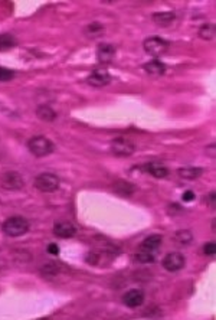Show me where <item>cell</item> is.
<instances>
[{
  "label": "cell",
  "instance_id": "1",
  "mask_svg": "<svg viewBox=\"0 0 216 320\" xmlns=\"http://www.w3.org/2000/svg\"><path fill=\"white\" fill-rule=\"evenodd\" d=\"M30 228V224L26 218L21 216V215H16V216H10L7 218L3 225H1V231L6 237H10V238H18V237H22L25 235Z\"/></svg>",
  "mask_w": 216,
  "mask_h": 320
},
{
  "label": "cell",
  "instance_id": "2",
  "mask_svg": "<svg viewBox=\"0 0 216 320\" xmlns=\"http://www.w3.org/2000/svg\"><path fill=\"white\" fill-rule=\"evenodd\" d=\"M27 149L35 158H46L54 153L55 144L45 136H35L29 138Z\"/></svg>",
  "mask_w": 216,
  "mask_h": 320
},
{
  "label": "cell",
  "instance_id": "3",
  "mask_svg": "<svg viewBox=\"0 0 216 320\" xmlns=\"http://www.w3.org/2000/svg\"><path fill=\"white\" fill-rule=\"evenodd\" d=\"M109 150L117 158H130L134 155L135 146L133 141H130L126 137H117V138L111 140Z\"/></svg>",
  "mask_w": 216,
  "mask_h": 320
},
{
  "label": "cell",
  "instance_id": "4",
  "mask_svg": "<svg viewBox=\"0 0 216 320\" xmlns=\"http://www.w3.org/2000/svg\"><path fill=\"white\" fill-rule=\"evenodd\" d=\"M169 42L166 39H163L160 36H150L147 39H144L143 42V48L147 55L159 58L169 51Z\"/></svg>",
  "mask_w": 216,
  "mask_h": 320
},
{
  "label": "cell",
  "instance_id": "5",
  "mask_svg": "<svg viewBox=\"0 0 216 320\" xmlns=\"http://www.w3.org/2000/svg\"><path fill=\"white\" fill-rule=\"evenodd\" d=\"M59 178L54 175V173H49V172H45V173H41L35 178L33 181V186L36 187L39 192H43V193H51L55 192L58 187H59Z\"/></svg>",
  "mask_w": 216,
  "mask_h": 320
},
{
  "label": "cell",
  "instance_id": "6",
  "mask_svg": "<svg viewBox=\"0 0 216 320\" xmlns=\"http://www.w3.org/2000/svg\"><path fill=\"white\" fill-rule=\"evenodd\" d=\"M0 186L6 190H21L25 186V181L19 172H4L0 176Z\"/></svg>",
  "mask_w": 216,
  "mask_h": 320
},
{
  "label": "cell",
  "instance_id": "7",
  "mask_svg": "<svg viewBox=\"0 0 216 320\" xmlns=\"http://www.w3.org/2000/svg\"><path fill=\"white\" fill-rule=\"evenodd\" d=\"M162 266L169 273H176V271H180L183 267L186 266V258H185V255L182 252H169L163 258Z\"/></svg>",
  "mask_w": 216,
  "mask_h": 320
},
{
  "label": "cell",
  "instance_id": "8",
  "mask_svg": "<svg viewBox=\"0 0 216 320\" xmlns=\"http://www.w3.org/2000/svg\"><path fill=\"white\" fill-rule=\"evenodd\" d=\"M86 82L91 85V87H97V88H101V87H106L111 82V75L108 72L106 68H97L94 69L88 78H86Z\"/></svg>",
  "mask_w": 216,
  "mask_h": 320
},
{
  "label": "cell",
  "instance_id": "9",
  "mask_svg": "<svg viewBox=\"0 0 216 320\" xmlns=\"http://www.w3.org/2000/svg\"><path fill=\"white\" fill-rule=\"evenodd\" d=\"M77 234V228L74 224H71L69 221H59L54 225V235L58 238H72Z\"/></svg>",
  "mask_w": 216,
  "mask_h": 320
},
{
  "label": "cell",
  "instance_id": "10",
  "mask_svg": "<svg viewBox=\"0 0 216 320\" xmlns=\"http://www.w3.org/2000/svg\"><path fill=\"white\" fill-rule=\"evenodd\" d=\"M123 303L130 307V309H137L144 303V292L140 289H131L123 296Z\"/></svg>",
  "mask_w": 216,
  "mask_h": 320
},
{
  "label": "cell",
  "instance_id": "11",
  "mask_svg": "<svg viewBox=\"0 0 216 320\" xmlns=\"http://www.w3.org/2000/svg\"><path fill=\"white\" fill-rule=\"evenodd\" d=\"M143 170L146 172V173H149V175H151L153 178H156V179H164V178H167L169 176V169L160 163V161H150V163H146L144 166H143Z\"/></svg>",
  "mask_w": 216,
  "mask_h": 320
},
{
  "label": "cell",
  "instance_id": "12",
  "mask_svg": "<svg viewBox=\"0 0 216 320\" xmlns=\"http://www.w3.org/2000/svg\"><path fill=\"white\" fill-rule=\"evenodd\" d=\"M115 46L111 44H100L97 48V59L101 64H109L115 56Z\"/></svg>",
  "mask_w": 216,
  "mask_h": 320
},
{
  "label": "cell",
  "instance_id": "13",
  "mask_svg": "<svg viewBox=\"0 0 216 320\" xmlns=\"http://www.w3.org/2000/svg\"><path fill=\"white\" fill-rule=\"evenodd\" d=\"M151 19H153V22H154L157 26L167 27L174 22L176 15H174V12H172V10H167V12H156V13L151 15Z\"/></svg>",
  "mask_w": 216,
  "mask_h": 320
},
{
  "label": "cell",
  "instance_id": "14",
  "mask_svg": "<svg viewBox=\"0 0 216 320\" xmlns=\"http://www.w3.org/2000/svg\"><path fill=\"white\" fill-rule=\"evenodd\" d=\"M143 69L151 77H162L163 74L166 72V65L159 59H153V61L146 62L143 65Z\"/></svg>",
  "mask_w": 216,
  "mask_h": 320
},
{
  "label": "cell",
  "instance_id": "15",
  "mask_svg": "<svg viewBox=\"0 0 216 320\" xmlns=\"http://www.w3.org/2000/svg\"><path fill=\"white\" fill-rule=\"evenodd\" d=\"M163 244V237L160 234H151L149 237H146L143 242L140 244V250L144 251H156Z\"/></svg>",
  "mask_w": 216,
  "mask_h": 320
},
{
  "label": "cell",
  "instance_id": "16",
  "mask_svg": "<svg viewBox=\"0 0 216 320\" xmlns=\"http://www.w3.org/2000/svg\"><path fill=\"white\" fill-rule=\"evenodd\" d=\"M203 173V169L202 167H180L179 170H177V176L180 178V179H185V181H194V179H197L200 175Z\"/></svg>",
  "mask_w": 216,
  "mask_h": 320
},
{
  "label": "cell",
  "instance_id": "17",
  "mask_svg": "<svg viewBox=\"0 0 216 320\" xmlns=\"http://www.w3.org/2000/svg\"><path fill=\"white\" fill-rule=\"evenodd\" d=\"M36 117L42 121L51 123L56 118V113L49 106H39L36 108Z\"/></svg>",
  "mask_w": 216,
  "mask_h": 320
},
{
  "label": "cell",
  "instance_id": "18",
  "mask_svg": "<svg viewBox=\"0 0 216 320\" xmlns=\"http://www.w3.org/2000/svg\"><path fill=\"white\" fill-rule=\"evenodd\" d=\"M18 45V41L13 35L10 33H1L0 35V52L13 49Z\"/></svg>",
  "mask_w": 216,
  "mask_h": 320
},
{
  "label": "cell",
  "instance_id": "19",
  "mask_svg": "<svg viewBox=\"0 0 216 320\" xmlns=\"http://www.w3.org/2000/svg\"><path fill=\"white\" fill-rule=\"evenodd\" d=\"M215 25L214 23H203L202 26L199 27V30H197V35H199V38L200 39H203V41H212L214 38H215Z\"/></svg>",
  "mask_w": 216,
  "mask_h": 320
},
{
  "label": "cell",
  "instance_id": "20",
  "mask_svg": "<svg viewBox=\"0 0 216 320\" xmlns=\"http://www.w3.org/2000/svg\"><path fill=\"white\" fill-rule=\"evenodd\" d=\"M135 261L141 263V264H150L156 260L154 257V252L153 251H144V250H140L137 254L134 255Z\"/></svg>",
  "mask_w": 216,
  "mask_h": 320
},
{
  "label": "cell",
  "instance_id": "21",
  "mask_svg": "<svg viewBox=\"0 0 216 320\" xmlns=\"http://www.w3.org/2000/svg\"><path fill=\"white\" fill-rule=\"evenodd\" d=\"M85 33H86V36H89V38H98V36H101V35L104 33V26H103L101 23H98V22H94V23H91L89 26H86Z\"/></svg>",
  "mask_w": 216,
  "mask_h": 320
},
{
  "label": "cell",
  "instance_id": "22",
  "mask_svg": "<svg viewBox=\"0 0 216 320\" xmlns=\"http://www.w3.org/2000/svg\"><path fill=\"white\" fill-rule=\"evenodd\" d=\"M193 240V235H192V232L188 231V229H182V231H179L177 234H176V241L179 242V244H182V245H188L190 244Z\"/></svg>",
  "mask_w": 216,
  "mask_h": 320
},
{
  "label": "cell",
  "instance_id": "23",
  "mask_svg": "<svg viewBox=\"0 0 216 320\" xmlns=\"http://www.w3.org/2000/svg\"><path fill=\"white\" fill-rule=\"evenodd\" d=\"M13 78H15V72H13V71L6 69V68H0V81H1V82L12 81Z\"/></svg>",
  "mask_w": 216,
  "mask_h": 320
},
{
  "label": "cell",
  "instance_id": "24",
  "mask_svg": "<svg viewBox=\"0 0 216 320\" xmlns=\"http://www.w3.org/2000/svg\"><path fill=\"white\" fill-rule=\"evenodd\" d=\"M203 252L206 255H215L216 252V244L215 242H208L203 245Z\"/></svg>",
  "mask_w": 216,
  "mask_h": 320
},
{
  "label": "cell",
  "instance_id": "25",
  "mask_svg": "<svg viewBox=\"0 0 216 320\" xmlns=\"http://www.w3.org/2000/svg\"><path fill=\"white\" fill-rule=\"evenodd\" d=\"M215 199H216L215 192H211V193L208 195V199H206V201H208V205L211 206V209H215V205H216Z\"/></svg>",
  "mask_w": 216,
  "mask_h": 320
},
{
  "label": "cell",
  "instance_id": "26",
  "mask_svg": "<svg viewBox=\"0 0 216 320\" xmlns=\"http://www.w3.org/2000/svg\"><path fill=\"white\" fill-rule=\"evenodd\" d=\"M182 199H183L185 202H192V201L194 199V193H193L192 190H186V192L183 193Z\"/></svg>",
  "mask_w": 216,
  "mask_h": 320
},
{
  "label": "cell",
  "instance_id": "27",
  "mask_svg": "<svg viewBox=\"0 0 216 320\" xmlns=\"http://www.w3.org/2000/svg\"><path fill=\"white\" fill-rule=\"evenodd\" d=\"M48 252L52 254V255H58V254H59V247H58V244H49V245H48Z\"/></svg>",
  "mask_w": 216,
  "mask_h": 320
},
{
  "label": "cell",
  "instance_id": "28",
  "mask_svg": "<svg viewBox=\"0 0 216 320\" xmlns=\"http://www.w3.org/2000/svg\"><path fill=\"white\" fill-rule=\"evenodd\" d=\"M206 149L211 152V158H212V159H215V144H211V146H209V147H206Z\"/></svg>",
  "mask_w": 216,
  "mask_h": 320
}]
</instances>
